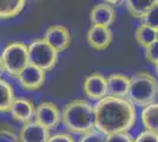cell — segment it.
Instances as JSON below:
<instances>
[{
    "mask_svg": "<svg viewBox=\"0 0 158 142\" xmlns=\"http://www.w3.org/2000/svg\"><path fill=\"white\" fill-rule=\"evenodd\" d=\"M94 128L103 135L129 133L137 121V110L127 98L106 96L93 105Z\"/></svg>",
    "mask_w": 158,
    "mask_h": 142,
    "instance_id": "6da1fadb",
    "label": "cell"
},
{
    "mask_svg": "<svg viewBox=\"0 0 158 142\" xmlns=\"http://www.w3.org/2000/svg\"><path fill=\"white\" fill-rule=\"evenodd\" d=\"M61 121L71 133L84 135L94 129L93 105L85 100H72L61 110Z\"/></svg>",
    "mask_w": 158,
    "mask_h": 142,
    "instance_id": "7a4b0ae2",
    "label": "cell"
},
{
    "mask_svg": "<svg viewBox=\"0 0 158 142\" xmlns=\"http://www.w3.org/2000/svg\"><path fill=\"white\" fill-rule=\"evenodd\" d=\"M158 97V81L153 75L140 71L130 77L127 100L136 107L144 108L155 103Z\"/></svg>",
    "mask_w": 158,
    "mask_h": 142,
    "instance_id": "3957f363",
    "label": "cell"
},
{
    "mask_svg": "<svg viewBox=\"0 0 158 142\" xmlns=\"http://www.w3.org/2000/svg\"><path fill=\"white\" fill-rule=\"evenodd\" d=\"M1 59L4 63L5 72L17 78L20 72L30 64L27 45L23 41H12L7 44L2 50Z\"/></svg>",
    "mask_w": 158,
    "mask_h": 142,
    "instance_id": "277c9868",
    "label": "cell"
},
{
    "mask_svg": "<svg viewBox=\"0 0 158 142\" xmlns=\"http://www.w3.org/2000/svg\"><path fill=\"white\" fill-rule=\"evenodd\" d=\"M27 51L30 64L45 72L52 70L57 65L59 54L44 38H38L31 41V44L27 46Z\"/></svg>",
    "mask_w": 158,
    "mask_h": 142,
    "instance_id": "5b68a950",
    "label": "cell"
},
{
    "mask_svg": "<svg viewBox=\"0 0 158 142\" xmlns=\"http://www.w3.org/2000/svg\"><path fill=\"white\" fill-rule=\"evenodd\" d=\"M34 121L47 130H53L61 122V111L53 102H41L34 109Z\"/></svg>",
    "mask_w": 158,
    "mask_h": 142,
    "instance_id": "8992f818",
    "label": "cell"
},
{
    "mask_svg": "<svg viewBox=\"0 0 158 142\" xmlns=\"http://www.w3.org/2000/svg\"><path fill=\"white\" fill-rule=\"evenodd\" d=\"M84 94L89 100L98 102L107 96V77L100 72H93L84 80Z\"/></svg>",
    "mask_w": 158,
    "mask_h": 142,
    "instance_id": "52a82bcc",
    "label": "cell"
},
{
    "mask_svg": "<svg viewBox=\"0 0 158 142\" xmlns=\"http://www.w3.org/2000/svg\"><path fill=\"white\" fill-rule=\"evenodd\" d=\"M44 39L58 52L65 51L71 44V33L70 30L64 25H52L46 30Z\"/></svg>",
    "mask_w": 158,
    "mask_h": 142,
    "instance_id": "ba28073f",
    "label": "cell"
},
{
    "mask_svg": "<svg viewBox=\"0 0 158 142\" xmlns=\"http://www.w3.org/2000/svg\"><path fill=\"white\" fill-rule=\"evenodd\" d=\"M17 80L21 85V88H24L25 90H30V91H34L44 85V83L46 81V74L39 68L28 64L20 72Z\"/></svg>",
    "mask_w": 158,
    "mask_h": 142,
    "instance_id": "9c48e42d",
    "label": "cell"
},
{
    "mask_svg": "<svg viewBox=\"0 0 158 142\" xmlns=\"http://www.w3.org/2000/svg\"><path fill=\"white\" fill-rule=\"evenodd\" d=\"M86 39L89 45L98 51L106 50L110 46L113 39V33L110 27L99 26V25H91L87 30Z\"/></svg>",
    "mask_w": 158,
    "mask_h": 142,
    "instance_id": "30bf717a",
    "label": "cell"
},
{
    "mask_svg": "<svg viewBox=\"0 0 158 142\" xmlns=\"http://www.w3.org/2000/svg\"><path fill=\"white\" fill-rule=\"evenodd\" d=\"M50 136V130L35 121H31L23 124L18 137L20 142H47Z\"/></svg>",
    "mask_w": 158,
    "mask_h": 142,
    "instance_id": "8fae6325",
    "label": "cell"
},
{
    "mask_svg": "<svg viewBox=\"0 0 158 142\" xmlns=\"http://www.w3.org/2000/svg\"><path fill=\"white\" fill-rule=\"evenodd\" d=\"M34 109L35 107L31 100L26 97H15L11 105L10 113L15 121L25 124L27 122L32 121L34 117Z\"/></svg>",
    "mask_w": 158,
    "mask_h": 142,
    "instance_id": "7c38bea8",
    "label": "cell"
},
{
    "mask_svg": "<svg viewBox=\"0 0 158 142\" xmlns=\"http://www.w3.org/2000/svg\"><path fill=\"white\" fill-rule=\"evenodd\" d=\"M117 18V12L114 7L106 2H102L92 7L90 12V20L92 25L110 27Z\"/></svg>",
    "mask_w": 158,
    "mask_h": 142,
    "instance_id": "4fadbf2b",
    "label": "cell"
},
{
    "mask_svg": "<svg viewBox=\"0 0 158 142\" xmlns=\"http://www.w3.org/2000/svg\"><path fill=\"white\" fill-rule=\"evenodd\" d=\"M130 89V77L124 74H111L107 77V96L127 98Z\"/></svg>",
    "mask_w": 158,
    "mask_h": 142,
    "instance_id": "5bb4252c",
    "label": "cell"
},
{
    "mask_svg": "<svg viewBox=\"0 0 158 142\" xmlns=\"http://www.w3.org/2000/svg\"><path fill=\"white\" fill-rule=\"evenodd\" d=\"M140 121L144 128L158 134V103L155 102L143 108L140 113Z\"/></svg>",
    "mask_w": 158,
    "mask_h": 142,
    "instance_id": "9a60e30c",
    "label": "cell"
},
{
    "mask_svg": "<svg viewBox=\"0 0 158 142\" xmlns=\"http://www.w3.org/2000/svg\"><path fill=\"white\" fill-rule=\"evenodd\" d=\"M25 6V0H0V19H11L17 17Z\"/></svg>",
    "mask_w": 158,
    "mask_h": 142,
    "instance_id": "2e32d148",
    "label": "cell"
},
{
    "mask_svg": "<svg viewBox=\"0 0 158 142\" xmlns=\"http://www.w3.org/2000/svg\"><path fill=\"white\" fill-rule=\"evenodd\" d=\"M155 2L156 0H127L125 1V7L132 17L143 19Z\"/></svg>",
    "mask_w": 158,
    "mask_h": 142,
    "instance_id": "e0dca14e",
    "label": "cell"
},
{
    "mask_svg": "<svg viewBox=\"0 0 158 142\" xmlns=\"http://www.w3.org/2000/svg\"><path fill=\"white\" fill-rule=\"evenodd\" d=\"M135 39L140 46L145 49L157 41V30L142 23L135 31Z\"/></svg>",
    "mask_w": 158,
    "mask_h": 142,
    "instance_id": "ac0fdd59",
    "label": "cell"
},
{
    "mask_svg": "<svg viewBox=\"0 0 158 142\" xmlns=\"http://www.w3.org/2000/svg\"><path fill=\"white\" fill-rule=\"evenodd\" d=\"M14 98L12 85L4 78H0V113L10 111Z\"/></svg>",
    "mask_w": 158,
    "mask_h": 142,
    "instance_id": "d6986e66",
    "label": "cell"
},
{
    "mask_svg": "<svg viewBox=\"0 0 158 142\" xmlns=\"http://www.w3.org/2000/svg\"><path fill=\"white\" fill-rule=\"evenodd\" d=\"M142 20H143V24H146L158 30V0H156L155 5L151 7V10L146 13V15Z\"/></svg>",
    "mask_w": 158,
    "mask_h": 142,
    "instance_id": "ffe728a7",
    "label": "cell"
},
{
    "mask_svg": "<svg viewBox=\"0 0 158 142\" xmlns=\"http://www.w3.org/2000/svg\"><path fill=\"white\" fill-rule=\"evenodd\" d=\"M144 50H145L144 54H145L146 61L155 65L158 62V41H153L149 46L145 47Z\"/></svg>",
    "mask_w": 158,
    "mask_h": 142,
    "instance_id": "44dd1931",
    "label": "cell"
},
{
    "mask_svg": "<svg viewBox=\"0 0 158 142\" xmlns=\"http://www.w3.org/2000/svg\"><path fill=\"white\" fill-rule=\"evenodd\" d=\"M79 142H105V135H103L100 131L94 128L81 135Z\"/></svg>",
    "mask_w": 158,
    "mask_h": 142,
    "instance_id": "7402d4cb",
    "label": "cell"
},
{
    "mask_svg": "<svg viewBox=\"0 0 158 142\" xmlns=\"http://www.w3.org/2000/svg\"><path fill=\"white\" fill-rule=\"evenodd\" d=\"M135 137L130 133H118L105 136V142H133Z\"/></svg>",
    "mask_w": 158,
    "mask_h": 142,
    "instance_id": "603a6c76",
    "label": "cell"
},
{
    "mask_svg": "<svg viewBox=\"0 0 158 142\" xmlns=\"http://www.w3.org/2000/svg\"><path fill=\"white\" fill-rule=\"evenodd\" d=\"M0 142H20V140L11 129L0 127Z\"/></svg>",
    "mask_w": 158,
    "mask_h": 142,
    "instance_id": "cb8c5ba5",
    "label": "cell"
},
{
    "mask_svg": "<svg viewBox=\"0 0 158 142\" xmlns=\"http://www.w3.org/2000/svg\"><path fill=\"white\" fill-rule=\"evenodd\" d=\"M133 142H158V134L144 129L135 137Z\"/></svg>",
    "mask_w": 158,
    "mask_h": 142,
    "instance_id": "d4e9b609",
    "label": "cell"
},
{
    "mask_svg": "<svg viewBox=\"0 0 158 142\" xmlns=\"http://www.w3.org/2000/svg\"><path fill=\"white\" fill-rule=\"evenodd\" d=\"M47 142H76L74 139L72 137V135L67 134V133H58V134H54L51 135L48 141Z\"/></svg>",
    "mask_w": 158,
    "mask_h": 142,
    "instance_id": "484cf974",
    "label": "cell"
},
{
    "mask_svg": "<svg viewBox=\"0 0 158 142\" xmlns=\"http://www.w3.org/2000/svg\"><path fill=\"white\" fill-rule=\"evenodd\" d=\"M106 4H109L110 6L114 7V6H119V5H122V4H124V1H118V0H109V1H106Z\"/></svg>",
    "mask_w": 158,
    "mask_h": 142,
    "instance_id": "4316f807",
    "label": "cell"
},
{
    "mask_svg": "<svg viewBox=\"0 0 158 142\" xmlns=\"http://www.w3.org/2000/svg\"><path fill=\"white\" fill-rule=\"evenodd\" d=\"M5 72V68H4V63L1 59V56H0V78H2V75Z\"/></svg>",
    "mask_w": 158,
    "mask_h": 142,
    "instance_id": "83f0119b",
    "label": "cell"
},
{
    "mask_svg": "<svg viewBox=\"0 0 158 142\" xmlns=\"http://www.w3.org/2000/svg\"><path fill=\"white\" fill-rule=\"evenodd\" d=\"M153 67H155V70H156V74L158 75V62L155 64V65H153Z\"/></svg>",
    "mask_w": 158,
    "mask_h": 142,
    "instance_id": "f1b7e54d",
    "label": "cell"
},
{
    "mask_svg": "<svg viewBox=\"0 0 158 142\" xmlns=\"http://www.w3.org/2000/svg\"><path fill=\"white\" fill-rule=\"evenodd\" d=\"M157 41H158V30H157Z\"/></svg>",
    "mask_w": 158,
    "mask_h": 142,
    "instance_id": "f546056e",
    "label": "cell"
}]
</instances>
